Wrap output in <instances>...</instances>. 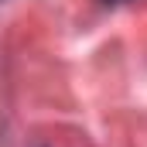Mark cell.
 Masks as SVG:
<instances>
[{
    "label": "cell",
    "instance_id": "cell-1",
    "mask_svg": "<svg viewBox=\"0 0 147 147\" xmlns=\"http://www.w3.org/2000/svg\"><path fill=\"white\" fill-rule=\"evenodd\" d=\"M103 3H127V0H103Z\"/></svg>",
    "mask_w": 147,
    "mask_h": 147
}]
</instances>
